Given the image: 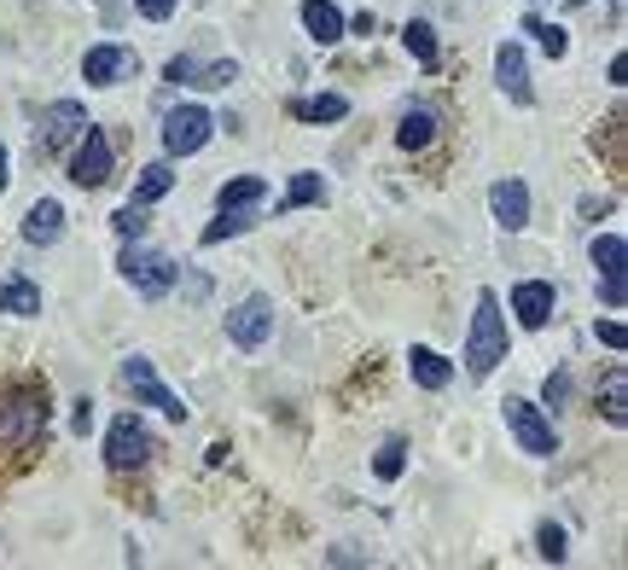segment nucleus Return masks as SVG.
<instances>
[{
	"instance_id": "obj_23",
	"label": "nucleus",
	"mask_w": 628,
	"mask_h": 570,
	"mask_svg": "<svg viewBox=\"0 0 628 570\" xmlns=\"http://www.w3.org/2000/svg\"><path fill=\"white\" fill-rule=\"evenodd\" d=\"M291 117H302V122H343V117H350V99H343V94L291 99Z\"/></svg>"
},
{
	"instance_id": "obj_11",
	"label": "nucleus",
	"mask_w": 628,
	"mask_h": 570,
	"mask_svg": "<svg viewBox=\"0 0 628 570\" xmlns=\"http://www.w3.org/2000/svg\"><path fill=\"white\" fill-rule=\"evenodd\" d=\"M228 338L239 343V350H262V343L274 338V297H245L239 309L228 315Z\"/></svg>"
},
{
	"instance_id": "obj_24",
	"label": "nucleus",
	"mask_w": 628,
	"mask_h": 570,
	"mask_svg": "<svg viewBox=\"0 0 628 570\" xmlns=\"http://www.w3.org/2000/svg\"><path fill=\"white\" fill-rule=\"evenodd\" d=\"M431 140H437V117L431 111H408V117L396 122V146L401 152H425Z\"/></svg>"
},
{
	"instance_id": "obj_22",
	"label": "nucleus",
	"mask_w": 628,
	"mask_h": 570,
	"mask_svg": "<svg viewBox=\"0 0 628 570\" xmlns=\"http://www.w3.org/2000/svg\"><path fill=\"white\" fill-rule=\"evenodd\" d=\"M268 198V180L262 175H233L216 187V210H239V204H262Z\"/></svg>"
},
{
	"instance_id": "obj_17",
	"label": "nucleus",
	"mask_w": 628,
	"mask_h": 570,
	"mask_svg": "<svg viewBox=\"0 0 628 570\" xmlns=\"http://www.w3.org/2000/svg\"><path fill=\"white\" fill-rule=\"evenodd\" d=\"M24 239L30 244H58V239H65V204H58V198H35L24 210Z\"/></svg>"
},
{
	"instance_id": "obj_2",
	"label": "nucleus",
	"mask_w": 628,
	"mask_h": 570,
	"mask_svg": "<svg viewBox=\"0 0 628 570\" xmlns=\"http://www.w3.org/2000/svg\"><path fill=\"white\" fill-rule=\"evenodd\" d=\"M500 361H506V315H500V297H495V292H477V315H472V332H465V373H472V379H489Z\"/></svg>"
},
{
	"instance_id": "obj_12",
	"label": "nucleus",
	"mask_w": 628,
	"mask_h": 570,
	"mask_svg": "<svg viewBox=\"0 0 628 570\" xmlns=\"http://www.w3.org/2000/svg\"><path fill=\"white\" fill-rule=\"evenodd\" d=\"M239 76L233 58H192V53H175L164 81H175V88H228V81Z\"/></svg>"
},
{
	"instance_id": "obj_16",
	"label": "nucleus",
	"mask_w": 628,
	"mask_h": 570,
	"mask_svg": "<svg viewBox=\"0 0 628 570\" xmlns=\"http://www.w3.org/2000/svg\"><path fill=\"white\" fill-rule=\"evenodd\" d=\"M489 210H495V221H500L506 233L530 228V187H524L518 175H506V180H495V187H489Z\"/></svg>"
},
{
	"instance_id": "obj_27",
	"label": "nucleus",
	"mask_w": 628,
	"mask_h": 570,
	"mask_svg": "<svg viewBox=\"0 0 628 570\" xmlns=\"http://www.w3.org/2000/svg\"><path fill=\"white\" fill-rule=\"evenodd\" d=\"M401 47H408V53L419 58V65H425V70H431V65H437V30H431V24H425V18H414V24H408V30H401Z\"/></svg>"
},
{
	"instance_id": "obj_9",
	"label": "nucleus",
	"mask_w": 628,
	"mask_h": 570,
	"mask_svg": "<svg viewBox=\"0 0 628 570\" xmlns=\"http://www.w3.org/2000/svg\"><path fill=\"white\" fill-rule=\"evenodd\" d=\"M210 134H216V117H210L205 106H175V111L164 117V152H169V157L205 152Z\"/></svg>"
},
{
	"instance_id": "obj_35",
	"label": "nucleus",
	"mask_w": 628,
	"mask_h": 570,
	"mask_svg": "<svg viewBox=\"0 0 628 570\" xmlns=\"http://www.w3.org/2000/svg\"><path fill=\"white\" fill-rule=\"evenodd\" d=\"M134 12H140V18H152V24H164V18L175 12V0H134Z\"/></svg>"
},
{
	"instance_id": "obj_33",
	"label": "nucleus",
	"mask_w": 628,
	"mask_h": 570,
	"mask_svg": "<svg viewBox=\"0 0 628 570\" xmlns=\"http://www.w3.org/2000/svg\"><path fill=\"white\" fill-rule=\"evenodd\" d=\"M541 402L559 414V407L571 402V373H547V384H541Z\"/></svg>"
},
{
	"instance_id": "obj_8",
	"label": "nucleus",
	"mask_w": 628,
	"mask_h": 570,
	"mask_svg": "<svg viewBox=\"0 0 628 570\" xmlns=\"http://www.w3.org/2000/svg\"><path fill=\"white\" fill-rule=\"evenodd\" d=\"M134 76H140V53L123 47V41H99V47H88V58H82L88 88H123Z\"/></svg>"
},
{
	"instance_id": "obj_20",
	"label": "nucleus",
	"mask_w": 628,
	"mask_h": 570,
	"mask_svg": "<svg viewBox=\"0 0 628 570\" xmlns=\"http://www.w3.org/2000/svg\"><path fill=\"white\" fill-rule=\"evenodd\" d=\"M408 373H414V384H419V391H449L454 366L442 361L437 350H425V343H414V350H408Z\"/></svg>"
},
{
	"instance_id": "obj_26",
	"label": "nucleus",
	"mask_w": 628,
	"mask_h": 570,
	"mask_svg": "<svg viewBox=\"0 0 628 570\" xmlns=\"http://www.w3.org/2000/svg\"><path fill=\"white\" fill-rule=\"evenodd\" d=\"M175 187V169L169 163H146V169H140V180H134V204H157Z\"/></svg>"
},
{
	"instance_id": "obj_5",
	"label": "nucleus",
	"mask_w": 628,
	"mask_h": 570,
	"mask_svg": "<svg viewBox=\"0 0 628 570\" xmlns=\"http://www.w3.org/2000/svg\"><path fill=\"white\" fill-rule=\"evenodd\" d=\"M123 384H129V396H134L140 407H157V414H164V419L187 425V414H192V407L180 402V396L169 391L164 379H157V366H152L146 355H129V361H123Z\"/></svg>"
},
{
	"instance_id": "obj_19",
	"label": "nucleus",
	"mask_w": 628,
	"mask_h": 570,
	"mask_svg": "<svg viewBox=\"0 0 628 570\" xmlns=\"http://www.w3.org/2000/svg\"><path fill=\"white\" fill-rule=\"evenodd\" d=\"M302 30H309L320 47H338L343 41V12L332 7V0H302Z\"/></svg>"
},
{
	"instance_id": "obj_32",
	"label": "nucleus",
	"mask_w": 628,
	"mask_h": 570,
	"mask_svg": "<svg viewBox=\"0 0 628 570\" xmlns=\"http://www.w3.org/2000/svg\"><path fill=\"white\" fill-rule=\"evenodd\" d=\"M536 547H541V559H547V564H564V553H571V547H564V529H559V524H541V529H536Z\"/></svg>"
},
{
	"instance_id": "obj_3",
	"label": "nucleus",
	"mask_w": 628,
	"mask_h": 570,
	"mask_svg": "<svg viewBox=\"0 0 628 570\" xmlns=\"http://www.w3.org/2000/svg\"><path fill=\"white\" fill-rule=\"evenodd\" d=\"M500 419H506V431L518 437L524 454H536V460H553V454H559V431H553V419H547L536 402L506 396V402H500Z\"/></svg>"
},
{
	"instance_id": "obj_37",
	"label": "nucleus",
	"mask_w": 628,
	"mask_h": 570,
	"mask_svg": "<svg viewBox=\"0 0 628 570\" xmlns=\"http://www.w3.org/2000/svg\"><path fill=\"white\" fill-rule=\"evenodd\" d=\"M7 180H12V163H7V146H0V193H7Z\"/></svg>"
},
{
	"instance_id": "obj_30",
	"label": "nucleus",
	"mask_w": 628,
	"mask_h": 570,
	"mask_svg": "<svg viewBox=\"0 0 628 570\" xmlns=\"http://www.w3.org/2000/svg\"><path fill=\"white\" fill-rule=\"evenodd\" d=\"M524 30H530V35L541 41V53H547V58H564V53H571V35H564L559 24H541V18H524Z\"/></svg>"
},
{
	"instance_id": "obj_18",
	"label": "nucleus",
	"mask_w": 628,
	"mask_h": 570,
	"mask_svg": "<svg viewBox=\"0 0 628 570\" xmlns=\"http://www.w3.org/2000/svg\"><path fill=\"white\" fill-rule=\"evenodd\" d=\"M0 315H18V320L42 315V285H30L24 274H7L0 279Z\"/></svg>"
},
{
	"instance_id": "obj_36",
	"label": "nucleus",
	"mask_w": 628,
	"mask_h": 570,
	"mask_svg": "<svg viewBox=\"0 0 628 570\" xmlns=\"http://www.w3.org/2000/svg\"><path fill=\"white\" fill-rule=\"evenodd\" d=\"M88 425H93V402L82 396V402H76V414H70V431H76V437H88Z\"/></svg>"
},
{
	"instance_id": "obj_13",
	"label": "nucleus",
	"mask_w": 628,
	"mask_h": 570,
	"mask_svg": "<svg viewBox=\"0 0 628 570\" xmlns=\"http://www.w3.org/2000/svg\"><path fill=\"white\" fill-rule=\"evenodd\" d=\"M623 262H628V244H623V233H599V239H594V268H599V292H605V309H623V303H628V285H623Z\"/></svg>"
},
{
	"instance_id": "obj_31",
	"label": "nucleus",
	"mask_w": 628,
	"mask_h": 570,
	"mask_svg": "<svg viewBox=\"0 0 628 570\" xmlns=\"http://www.w3.org/2000/svg\"><path fill=\"white\" fill-rule=\"evenodd\" d=\"M111 228H117V233H123V239H146V228H152V216H146V204H134V198H129V204H123V210H117V216H111Z\"/></svg>"
},
{
	"instance_id": "obj_6",
	"label": "nucleus",
	"mask_w": 628,
	"mask_h": 570,
	"mask_svg": "<svg viewBox=\"0 0 628 570\" xmlns=\"http://www.w3.org/2000/svg\"><path fill=\"white\" fill-rule=\"evenodd\" d=\"M82 129H88V106H82V99H53V106H42V117H35V157L65 152Z\"/></svg>"
},
{
	"instance_id": "obj_28",
	"label": "nucleus",
	"mask_w": 628,
	"mask_h": 570,
	"mask_svg": "<svg viewBox=\"0 0 628 570\" xmlns=\"http://www.w3.org/2000/svg\"><path fill=\"white\" fill-rule=\"evenodd\" d=\"M373 472H378L384 483H396L401 472H408V442H401V437H390V442H384L378 454H373Z\"/></svg>"
},
{
	"instance_id": "obj_21",
	"label": "nucleus",
	"mask_w": 628,
	"mask_h": 570,
	"mask_svg": "<svg viewBox=\"0 0 628 570\" xmlns=\"http://www.w3.org/2000/svg\"><path fill=\"white\" fill-rule=\"evenodd\" d=\"M256 204H239V210H221L216 221H210V228L205 233H198V244H228V239H239V233H251L256 228Z\"/></svg>"
},
{
	"instance_id": "obj_10",
	"label": "nucleus",
	"mask_w": 628,
	"mask_h": 570,
	"mask_svg": "<svg viewBox=\"0 0 628 570\" xmlns=\"http://www.w3.org/2000/svg\"><path fill=\"white\" fill-rule=\"evenodd\" d=\"M76 140H82V146H76V157H70V180L82 193L106 187V180H111V140H106V129H93V122H88Z\"/></svg>"
},
{
	"instance_id": "obj_15",
	"label": "nucleus",
	"mask_w": 628,
	"mask_h": 570,
	"mask_svg": "<svg viewBox=\"0 0 628 570\" xmlns=\"http://www.w3.org/2000/svg\"><path fill=\"white\" fill-rule=\"evenodd\" d=\"M553 309H559V292H553L547 279H524V285H513V315H518V326L541 332V326L553 320Z\"/></svg>"
},
{
	"instance_id": "obj_1",
	"label": "nucleus",
	"mask_w": 628,
	"mask_h": 570,
	"mask_svg": "<svg viewBox=\"0 0 628 570\" xmlns=\"http://www.w3.org/2000/svg\"><path fill=\"white\" fill-rule=\"evenodd\" d=\"M47 419H53L47 379H12L7 391H0V442L30 448L35 437L47 431Z\"/></svg>"
},
{
	"instance_id": "obj_34",
	"label": "nucleus",
	"mask_w": 628,
	"mask_h": 570,
	"mask_svg": "<svg viewBox=\"0 0 628 570\" xmlns=\"http://www.w3.org/2000/svg\"><path fill=\"white\" fill-rule=\"evenodd\" d=\"M594 332H599V343H605V350H623V343H628V332H623V320H599Z\"/></svg>"
},
{
	"instance_id": "obj_7",
	"label": "nucleus",
	"mask_w": 628,
	"mask_h": 570,
	"mask_svg": "<svg viewBox=\"0 0 628 570\" xmlns=\"http://www.w3.org/2000/svg\"><path fill=\"white\" fill-rule=\"evenodd\" d=\"M152 454H157V442L146 431V419H140V414L111 419V437H106V465H111V472H140Z\"/></svg>"
},
{
	"instance_id": "obj_4",
	"label": "nucleus",
	"mask_w": 628,
	"mask_h": 570,
	"mask_svg": "<svg viewBox=\"0 0 628 570\" xmlns=\"http://www.w3.org/2000/svg\"><path fill=\"white\" fill-rule=\"evenodd\" d=\"M117 268H123V279L134 285L140 297H164L169 285H175V262L164 256V251H152V244H140V239H129L123 244V256H117Z\"/></svg>"
},
{
	"instance_id": "obj_25",
	"label": "nucleus",
	"mask_w": 628,
	"mask_h": 570,
	"mask_svg": "<svg viewBox=\"0 0 628 570\" xmlns=\"http://www.w3.org/2000/svg\"><path fill=\"white\" fill-rule=\"evenodd\" d=\"M599 414L612 419L617 431H623V425H628V373H623V366H617L612 379H605V391H599Z\"/></svg>"
},
{
	"instance_id": "obj_29",
	"label": "nucleus",
	"mask_w": 628,
	"mask_h": 570,
	"mask_svg": "<svg viewBox=\"0 0 628 570\" xmlns=\"http://www.w3.org/2000/svg\"><path fill=\"white\" fill-rule=\"evenodd\" d=\"M320 198H327V180H320V175H291L286 204H279V210H302V204H320Z\"/></svg>"
},
{
	"instance_id": "obj_14",
	"label": "nucleus",
	"mask_w": 628,
	"mask_h": 570,
	"mask_svg": "<svg viewBox=\"0 0 628 570\" xmlns=\"http://www.w3.org/2000/svg\"><path fill=\"white\" fill-rule=\"evenodd\" d=\"M495 81H500V94L513 99V106H530V99H536L530 65H524V47H518V41H500V47H495Z\"/></svg>"
}]
</instances>
